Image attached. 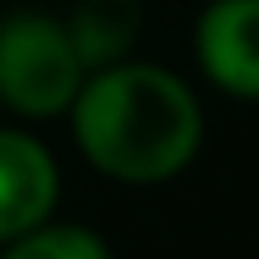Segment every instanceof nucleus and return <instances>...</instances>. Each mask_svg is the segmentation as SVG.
I'll list each match as a JSON object with an SVG mask.
<instances>
[{"label": "nucleus", "instance_id": "nucleus-6", "mask_svg": "<svg viewBox=\"0 0 259 259\" xmlns=\"http://www.w3.org/2000/svg\"><path fill=\"white\" fill-rule=\"evenodd\" d=\"M0 259H111L106 240L87 226H34V231L5 240Z\"/></svg>", "mask_w": 259, "mask_h": 259}, {"label": "nucleus", "instance_id": "nucleus-1", "mask_svg": "<svg viewBox=\"0 0 259 259\" xmlns=\"http://www.w3.org/2000/svg\"><path fill=\"white\" fill-rule=\"evenodd\" d=\"M67 111L87 163L120 183H168L202 149V101L158 63L92 67Z\"/></svg>", "mask_w": 259, "mask_h": 259}, {"label": "nucleus", "instance_id": "nucleus-4", "mask_svg": "<svg viewBox=\"0 0 259 259\" xmlns=\"http://www.w3.org/2000/svg\"><path fill=\"white\" fill-rule=\"evenodd\" d=\"M58 202V163L34 135L0 130V240L34 231Z\"/></svg>", "mask_w": 259, "mask_h": 259}, {"label": "nucleus", "instance_id": "nucleus-2", "mask_svg": "<svg viewBox=\"0 0 259 259\" xmlns=\"http://www.w3.org/2000/svg\"><path fill=\"white\" fill-rule=\"evenodd\" d=\"M87 82L63 19L19 10L0 19V101L19 115H63Z\"/></svg>", "mask_w": 259, "mask_h": 259}, {"label": "nucleus", "instance_id": "nucleus-5", "mask_svg": "<svg viewBox=\"0 0 259 259\" xmlns=\"http://www.w3.org/2000/svg\"><path fill=\"white\" fill-rule=\"evenodd\" d=\"M67 34H72L87 72L120 63L139 34V10H135V0H82L67 19Z\"/></svg>", "mask_w": 259, "mask_h": 259}, {"label": "nucleus", "instance_id": "nucleus-3", "mask_svg": "<svg viewBox=\"0 0 259 259\" xmlns=\"http://www.w3.org/2000/svg\"><path fill=\"white\" fill-rule=\"evenodd\" d=\"M197 63L221 92L259 101V0H211L202 10Z\"/></svg>", "mask_w": 259, "mask_h": 259}]
</instances>
